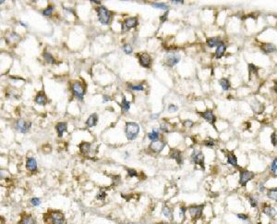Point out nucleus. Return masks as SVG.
<instances>
[{"label":"nucleus","instance_id":"nucleus-54","mask_svg":"<svg viewBox=\"0 0 277 224\" xmlns=\"http://www.w3.org/2000/svg\"><path fill=\"white\" fill-rule=\"evenodd\" d=\"M92 2H93V3H95V4H100V3H101L100 1H92Z\"/></svg>","mask_w":277,"mask_h":224},{"label":"nucleus","instance_id":"nucleus-44","mask_svg":"<svg viewBox=\"0 0 277 224\" xmlns=\"http://www.w3.org/2000/svg\"><path fill=\"white\" fill-rule=\"evenodd\" d=\"M131 89L134 90V91H142L144 89V87L141 84H138V85H132L131 86Z\"/></svg>","mask_w":277,"mask_h":224},{"label":"nucleus","instance_id":"nucleus-13","mask_svg":"<svg viewBox=\"0 0 277 224\" xmlns=\"http://www.w3.org/2000/svg\"><path fill=\"white\" fill-rule=\"evenodd\" d=\"M165 146V144L163 141H154L150 145V149L154 153H160Z\"/></svg>","mask_w":277,"mask_h":224},{"label":"nucleus","instance_id":"nucleus-26","mask_svg":"<svg viewBox=\"0 0 277 224\" xmlns=\"http://www.w3.org/2000/svg\"><path fill=\"white\" fill-rule=\"evenodd\" d=\"M267 197L270 198L271 200H274V201L277 202V187L269 189L267 191Z\"/></svg>","mask_w":277,"mask_h":224},{"label":"nucleus","instance_id":"nucleus-12","mask_svg":"<svg viewBox=\"0 0 277 224\" xmlns=\"http://www.w3.org/2000/svg\"><path fill=\"white\" fill-rule=\"evenodd\" d=\"M262 213L265 214L267 217L271 218V219H275L277 216V210L275 207L272 206H265L262 208Z\"/></svg>","mask_w":277,"mask_h":224},{"label":"nucleus","instance_id":"nucleus-35","mask_svg":"<svg viewBox=\"0 0 277 224\" xmlns=\"http://www.w3.org/2000/svg\"><path fill=\"white\" fill-rule=\"evenodd\" d=\"M152 6L156 8H160V9H164V10H167L168 9V6L166 4L164 3H153Z\"/></svg>","mask_w":277,"mask_h":224},{"label":"nucleus","instance_id":"nucleus-49","mask_svg":"<svg viewBox=\"0 0 277 224\" xmlns=\"http://www.w3.org/2000/svg\"><path fill=\"white\" fill-rule=\"evenodd\" d=\"M171 2H172L173 4H182L184 1H183V0H172Z\"/></svg>","mask_w":277,"mask_h":224},{"label":"nucleus","instance_id":"nucleus-37","mask_svg":"<svg viewBox=\"0 0 277 224\" xmlns=\"http://www.w3.org/2000/svg\"><path fill=\"white\" fill-rule=\"evenodd\" d=\"M237 217H238V219H239V220H241V221H243V222H247V221L249 220L248 215L244 214V213H239V214L237 215Z\"/></svg>","mask_w":277,"mask_h":224},{"label":"nucleus","instance_id":"nucleus-18","mask_svg":"<svg viewBox=\"0 0 277 224\" xmlns=\"http://www.w3.org/2000/svg\"><path fill=\"white\" fill-rule=\"evenodd\" d=\"M225 50H226V45H225V44H224L223 42L217 46V48H216V52H215V57L217 59H221L223 56H224V54L225 53Z\"/></svg>","mask_w":277,"mask_h":224},{"label":"nucleus","instance_id":"nucleus-24","mask_svg":"<svg viewBox=\"0 0 277 224\" xmlns=\"http://www.w3.org/2000/svg\"><path fill=\"white\" fill-rule=\"evenodd\" d=\"M91 147H92V145L89 143H86V142H82L81 144L79 145V148H80L81 152L83 154H87L91 150Z\"/></svg>","mask_w":277,"mask_h":224},{"label":"nucleus","instance_id":"nucleus-39","mask_svg":"<svg viewBox=\"0 0 277 224\" xmlns=\"http://www.w3.org/2000/svg\"><path fill=\"white\" fill-rule=\"evenodd\" d=\"M31 204L34 207H37V206H39L41 204V200L39 198H37V197H33V198L31 199Z\"/></svg>","mask_w":277,"mask_h":224},{"label":"nucleus","instance_id":"nucleus-53","mask_svg":"<svg viewBox=\"0 0 277 224\" xmlns=\"http://www.w3.org/2000/svg\"><path fill=\"white\" fill-rule=\"evenodd\" d=\"M104 102H105V101H109V100H111V98H110L109 96H104Z\"/></svg>","mask_w":277,"mask_h":224},{"label":"nucleus","instance_id":"nucleus-45","mask_svg":"<svg viewBox=\"0 0 277 224\" xmlns=\"http://www.w3.org/2000/svg\"><path fill=\"white\" fill-rule=\"evenodd\" d=\"M178 110V107L175 105H169L168 106V111L169 112H176Z\"/></svg>","mask_w":277,"mask_h":224},{"label":"nucleus","instance_id":"nucleus-14","mask_svg":"<svg viewBox=\"0 0 277 224\" xmlns=\"http://www.w3.org/2000/svg\"><path fill=\"white\" fill-rule=\"evenodd\" d=\"M20 35L14 32H9L6 34V41L9 45H14L20 41Z\"/></svg>","mask_w":277,"mask_h":224},{"label":"nucleus","instance_id":"nucleus-1","mask_svg":"<svg viewBox=\"0 0 277 224\" xmlns=\"http://www.w3.org/2000/svg\"><path fill=\"white\" fill-rule=\"evenodd\" d=\"M44 222L46 224H64L65 217L61 211L53 210L44 215Z\"/></svg>","mask_w":277,"mask_h":224},{"label":"nucleus","instance_id":"nucleus-31","mask_svg":"<svg viewBox=\"0 0 277 224\" xmlns=\"http://www.w3.org/2000/svg\"><path fill=\"white\" fill-rule=\"evenodd\" d=\"M248 202L252 207H258V198L255 195H248L247 196Z\"/></svg>","mask_w":277,"mask_h":224},{"label":"nucleus","instance_id":"nucleus-40","mask_svg":"<svg viewBox=\"0 0 277 224\" xmlns=\"http://www.w3.org/2000/svg\"><path fill=\"white\" fill-rule=\"evenodd\" d=\"M271 142H272V144H273L274 146H277V133L274 132L271 135Z\"/></svg>","mask_w":277,"mask_h":224},{"label":"nucleus","instance_id":"nucleus-34","mask_svg":"<svg viewBox=\"0 0 277 224\" xmlns=\"http://www.w3.org/2000/svg\"><path fill=\"white\" fill-rule=\"evenodd\" d=\"M121 107H122V109H123L125 112L128 111V109H129V107H130V103H129L128 101H127V99H126L125 96H123V99H122Z\"/></svg>","mask_w":277,"mask_h":224},{"label":"nucleus","instance_id":"nucleus-23","mask_svg":"<svg viewBox=\"0 0 277 224\" xmlns=\"http://www.w3.org/2000/svg\"><path fill=\"white\" fill-rule=\"evenodd\" d=\"M56 129L58 132V136L59 137H62L63 136V133L65 131H67V124L66 122H59L57 124L56 126Z\"/></svg>","mask_w":277,"mask_h":224},{"label":"nucleus","instance_id":"nucleus-42","mask_svg":"<svg viewBox=\"0 0 277 224\" xmlns=\"http://www.w3.org/2000/svg\"><path fill=\"white\" fill-rule=\"evenodd\" d=\"M186 211H187V209L185 208L184 207H180L179 216H180V219H181V221H184V220H185V216H186Z\"/></svg>","mask_w":277,"mask_h":224},{"label":"nucleus","instance_id":"nucleus-5","mask_svg":"<svg viewBox=\"0 0 277 224\" xmlns=\"http://www.w3.org/2000/svg\"><path fill=\"white\" fill-rule=\"evenodd\" d=\"M71 90H72L73 95L76 97H78L79 99H82L85 95V88L79 82H75L71 84Z\"/></svg>","mask_w":277,"mask_h":224},{"label":"nucleus","instance_id":"nucleus-33","mask_svg":"<svg viewBox=\"0 0 277 224\" xmlns=\"http://www.w3.org/2000/svg\"><path fill=\"white\" fill-rule=\"evenodd\" d=\"M148 137H149V139H150V140H152L153 142H154V141H157V139H158V137H159V133H158L157 130H156V129H154V130H153V131H152V132H150V133L148 134Z\"/></svg>","mask_w":277,"mask_h":224},{"label":"nucleus","instance_id":"nucleus-50","mask_svg":"<svg viewBox=\"0 0 277 224\" xmlns=\"http://www.w3.org/2000/svg\"><path fill=\"white\" fill-rule=\"evenodd\" d=\"M166 19H167V12H166V13H165V14H164V16L161 18V21H164Z\"/></svg>","mask_w":277,"mask_h":224},{"label":"nucleus","instance_id":"nucleus-10","mask_svg":"<svg viewBox=\"0 0 277 224\" xmlns=\"http://www.w3.org/2000/svg\"><path fill=\"white\" fill-rule=\"evenodd\" d=\"M137 25H138V19H137V17L127 18V19L125 20L123 25H122V31L125 32L127 30H128V29L135 28Z\"/></svg>","mask_w":277,"mask_h":224},{"label":"nucleus","instance_id":"nucleus-55","mask_svg":"<svg viewBox=\"0 0 277 224\" xmlns=\"http://www.w3.org/2000/svg\"><path fill=\"white\" fill-rule=\"evenodd\" d=\"M275 91H276L277 93V82H275Z\"/></svg>","mask_w":277,"mask_h":224},{"label":"nucleus","instance_id":"nucleus-19","mask_svg":"<svg viewBox=\"0 0 277 224\" xmlns=\"http://www.w3.org/2000/svg\"><path fill=\"white\" fill-rule=\"evenodd\" d=\"M226 157H227V163L229 165L233 167H238V159L233 152H228L226 154Z\"/></svg>","mask_w":277,"mask_h":224},{"label":"nucleus","instance_id":"nucleus-47","mask_svg":"<svg viewBox=\"0 0 277 224\" xmlns=\"http://www.w3.org/2000/svg\"><path fill=\"white\" fill-rule=\"evenodd\" d=\"M204 145H205L206 146L213 147V146L215 145V141H214V140H208V141H205V142H204Z\"/></svg>","mask_w":277,"mask_h":224},{"label":"nucleus","instance_id":"nucleus-16","mask_svg":"<svg viewBox=\"0 0 277 224\" xmlns=\"http://www.w3.org/2000/svg\"><path fill=\"white\" fill-rule=\"evenodd\" d=\"M170 158L176 160L178 162V164H179V165L182 164V154L179 150L172 149L170 152Z\"/></svg>","mask_w":277,"mask_h":224},{"label":"nucleus","instance_id":"nucleus-38","mask_svg":"<svg viewBox=\"0 0 277 224\" xmlns=\"http://www.w3.org/2000/svg\"><path fill=\"white\" fill-rule=\"evenodd\" d=\"M53 12V7L52 6H49L48 7H46L44 11H43V14L44 16H50Z\"/></svg>","mask_w":277,"mask_h":224},{"label":"nucleus","instance_id":"nucleus-17","mask_svg":"<svg viewBox=\"0 0 277 224\" xmlns=\"http://www.w3.org/2000/svg\"><path fill=\"white\" fill-rule=\"evenodd\" d=\"M261 50L266 53V54H270V53H273V52H275L276 51V47L275 45L273 44H270V43H266V44H262L261 45Z\"/></svg>","mask_w":277,"mask_h":224},{"label":"nucleus","instance_id":"nucleus-7","mask_svg":"<svg viewBox=\"0 0 277 224\" xmlns=\"http://www.w3.org/2000/svg\"><path fill=\"white\" fill-rule=\"evenodd\" d=\"M31 123L30 122H27L25 120L20 119L16 122L15 123V128L18 131L21 132V133H26L29 131V130L31 128Z\"/></svg>","mask_w":277,"mask_h":224},{"label":"nucleus","instance_id":"nucleus-30","mask_svg":"<svg viewBox=\"0 0 277 224\" xmlns=\"http://www.w3.org/2000/svg\"><path fill=\"white\" fill-rule=\"evenodd\" d=\"M160 130L162 131H164V132H169V131H172V126L168 123V122H163V123H161V125H160Z\"/></svg>","mask_w":277,"mask_h":224},{"label":"nucleus","instance_id":"nucleus-9","mask_svg":"<svg viewBox=\"0 0 277 224\" xmlns=\"http://www.w3.org/2000/svg\"><path fill=\"white\" fill-rule=\"evenodd\" d=\"M191 158L196 165H200L201 168H204V156L201 150H194Z\"/></svg>","mask_w":277,"mask_h":224},{"label":"nucleus","instance_id":"nucleus-11","mask_svg":"<svg viewBox=\"0 0 277 224\" xmlns=\"http://www.w3.org/2000/svg\"><path fill=\"white\" fill-rule=\"evenodd\" d=\"M138 58H139V60H140V63L141 66L145 67V68H150L151 66V62H152V60H151V57L146 54V53H141V54H138Z\"/></svg>","mask_w":277,"mask_h":224},{"label":"nucleus","instance_id":"nucleus-4","mask_svg":"<svg viewBox=\"0 0 277 224\" xmlns=\"http://www.w3.org/2000/svg\"><path fill=\"white\" fill-rule=\"evenodd\" d=\"M255 177V173L247 169L240 170V176H239V183L242 187H246L247 183L251 181Z\"/></svg>","mask_w":277,"mask_h":224},{"label":"nucleus","instance_id":"nucleus-41","mask_svg":"<svg viewBox=\"0 0 277 224\" xmlns=\"http://www.w3.org/2000/svg\"><path fill=\"white\" fill-rule=\"evenodd\" d=\"M123 50L126 54H131L132 53V47L129 45H125L123 46Z\"/></svg>","mask_w":277,"mask_h":224},{"label":"nucleus","instance_id":"nucleus-25","mask_svg":"<svg viewBox=\"0 0 277 224\" xmlns=\"http://www.w3.org/2000/svg\"><path fill=\"white\" fill-rule=\"evenodd\" d=\"M97 121H98V117L96 114H92L89 117V119L86 122V124L88 127H93L97 124Z\"/></svg>","mask_w":277,"mask_h":224},{"label":"nucleus","instance_id":"nucleus-32","mask_svg":"<svg viewBox=\"0 0 277 224\" xmlns=\"http://www.w3.org/2000/svg\"><path fill=\"white\" fill-rule=\"evenodd\" d=\"M44 60L47 62V63H50V64H55L56 63V60H55V59L53 58V56L50 54V53H44Z\"/></svg>","mask_w":277,"mask_h":224},{"label":"nucleus","instance_id":"nucleus-43","mask_svg":"<svg viewBox=\"0 0 277 224\" xmlns=\"http://www.w3.org/2000/svg\"><path fill=\"white\" fill-rule=\"evenodd\" d=\"M129 177H135V176H138V172L135 170V169H127Z\"/></svg>","mask_w":277,"mask_h":224},{"label":"nucleus","instance_id":"nucleus-15","mask_svg":"<svg viewBox=\"0 0 277 224\" xmlns=\"http://www.w3.org/2000/svg\"><path fill=\"white\" fill-rule=\"evenodd\" d=\"M201 116L203 119H205L209 123L215 125V123L216 122V117L215 116V114H214L211 110H208V111H205V112L201 113Z\"/></svg>","mask_w":277,"mask_h":224},{"label":"nucleus","instance_id":"nucleus-3","mask_svg":"<svg viewBox=\"0 0 277 224\" xmlns=\"http://www.w3.org/2000/svg\"><path fill=\"white\" fill-rule=\"evenodd\" d=\"M97 12H98V18L100 22L104 25H107L111 21V17H112L111 12L103 6L97 8Z\"/></svg>","mask_w":277,"mask_h":224},{"label":"nucleus","instance_id":"nucleus-48","mask_svg":"<svg viewBox=\"0 0 277 224\" xmlns=\"http://www.w3.org/2000/svg\"><path fill=\"white\" fill-rule=\"evenodd\" d=\"M105 192H104V191H101V192L98 193V195H97V198L98 199H100V200H104V197H105Z\"/></svg>","mask_w":277,"mask_h":224},{"label":"nucleus","instance_id":"nucleus-8","mask_svg":"<svg viewBox=\"0 0 277 224\" xmlns=\"http://www.w3.org/2000/svg\"><path fill=\"white\" fill-rule=\"evenodd\" d=\"M180 60V57L179 55L178 54H173V53H170V54H166L165 57H164V61H165V65L172 68L174 66L178 64Z\"/></svg>","mask_w":277,"mask_h":224},{"label":"nucleus","instance_id":"nucleus-52","mask_svg":"<svg viewBox=\"0 0 277 224\" xmlns=\"http://www.w3.org/2000/svg\"><path fill=\"white\" fill-rule=\"evenodd\" d=\"M158 117H159V114H154V115H152V116H151V118H152V119H157V118H158Z\"/></svg>","mask_w":277,"mask_h":224},{"label":"nucleus","instance_id":"nucleus-56","mask_svg":"<svg viewBox=\"0 0 277 224\" xmlns=\"http://www.w3.org/2000/svg\"><path fill=\"white\" fill-rule=\"evenodd\" d=\"M161 224H168V223H161Z\"/></svg>","mask_w":277,"mask_h":224},{"label":"nucleus","instance_id":"nucleus-46","mask_svg":"<svg viewBox=\"0 0 277 224\" xmlns=\"http://www.w3.org/2000/svg\"><path fill=\"white\" fill-rule=\"evenodd\" d=\"M183 125H184L186 128H191L194 125V123L191 121H185L184 122H183Z\"/></svg>","mask_w":277,"mask_h":224},{"label":"nucleus","instance_id":"nucleus-22","mask_svg":"<svg viewBox=\"0 0 277 224\" xmlns=\"http://www.w3.org/2000/svg\"><path fill=\"white\" fill-rule=\"evenodd\" d=\"M26 168L27 169H29L30 171H35L37 169V162L35 159L33 158H30L27 160V163H26Z\"/></svg>","mask_w":277,"mask_h":224},{"label":"nucleus","instance_id":"nucleus-20","mask_svg":"<svg viewBox=\"0 0 277 224\" xmlns=\"http://www.w3.org/2000/svg\"><path fill=\"white\" fill-rule=\"evenodd\" d=\"M35 102H36L37 104L41 105V106H44V105H46V103H47V98H46V96L44 95V93L41 92V93H39L37 96H35Z\"/></svg>","mask_w":277,"mask_h":224},{"label":"nucleus","instance_id":"nucleus-21","mask_svg":"<svg viewBox=\"0 0 277 224\" xmlns=\"http://www.w3.org/2000/svg\"><path fill=\"white\" fill-rule=\"evenodd\" d=\"M206 43L209 47H215V46H218L222 43V40L219 37H212V38H208Z\"/></svg>","mask_w":277,"mask_h":224},{"label":"nucleus","instance_id":"nucleus-6","mask_svg":"<svg viewBox=\"0 0 277 224\" xmlns=\"http://www.w3.org/2000/svg\"><path fill=\"white\" fill-rule=\"evenodd\" d=\"M204 205H198V206H191L188 207V212L190 217L193 220H198L202 216Z\"/></svg>","mask_w":277,"mask_h":224},{"label":"nucleus","instance_id":"nucleus-27","mask_svg":"<svg viewBox=\"0 0 277 224\" xmlns=\"http://www.w3.org/2000/svg\"><path fill=\"white\" fill-rule=\"evenodd\" d=\"M19 224H35V221L32 219L31 216L26 215L21 218V220L19 222Z\"/></svg>","mask_w":277,"mask_h":224},{"label":"nucleus","instance_id":"nucleus-29","mask_svg":"<svg viewBox=\"0 0 277 224\" xmlns=\"http://www.w3.org/2000/svg\"><path fill=\"white\" fill-rule=\"evenodd\" d=\"M270 170H271V172L273 173L274 176L277 177V158H275V160L272 161V163L270 165Z\"/></svg>","mask_w":277,"mask_h":224},{"label":"nucleus","instance_id":"nucleus-2","mask_svg":"<svg viewBox=\"0 0 277 224\" xmlns=\"http://www.w3.org/2000/svg\"><path fill=\"white\" fill-rule=\"evenodd\" d=\"M126 135L128 140H134L137 138L139 131H140V126L139 124L135 122H127L126 123Z\"/></svg>","mask_w":277,"mask_h":224},{"label":"nucleus","instance_id":"nucleus-51","mask_svg":"<svg viewBox=\"0 0 277 224\" xmlns=\"http://www.w3.org/2000/svg\"><path fill=\"white\" fill-rule=\"evenodd\" d=\"M264 190H265V187L263 185H260V192H263Z\"/></svg>","mask_w":277,"mask_h":224},{"label":"nucleus","instance_id":"nucleus-36","mask_svg":"<svg viewBox=\"0 0 277 224\" xmlns=\"http://www.w3.org/2000/svg\"><path fill=\"white\" fill-rule=\"evenodd\" d=\"M163 214H164V217H166L168 219H171L172 218V211H171V209L168 207H164L163 208Z\"/></svg>","mask_w":277,"mask_h":224},{"label":"nucleus","instance_id":"nucleus-28","mask_svg":"<svg viewBox=\"0 0 277 224\" xmlns=\"http://www.w3.org/2000/svg\"><path fill=\"white\" fill-rule=\"evenodd\" d=\"M219 83H220V85H221V87L223 88V90L226 91V90H228V89L230 88V82H229L227 79H225V78L221 79Z\"/></svg>","mask_w":277,"mask_h":224}]
</instances>
